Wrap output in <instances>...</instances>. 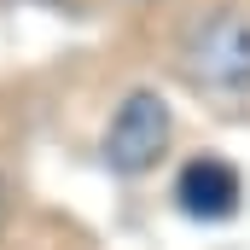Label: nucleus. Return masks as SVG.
<instances>
[{"label":"nucleus","mask_w":250,"mask_h":250,"mask_svg":"<svg viewBox=\"0 0 250 250\" xmlns=\"http://www.w3.org/2000/svg\"><path fill=\"white\" fill-rule=\"evenodd\" d=\"M175 70L192 93L245 99L250 93V6L245 0L204 6L175 41Z\"/></svg>","instance_id":"nucleus-1"},{"label":"nucleus","mask_w":250,"mask_h":250,"mask_svg":"<svg viewBox=\"0 0 250 250\" xmlns=\"http://www.w3.org/2000/svg\"><path fill=\"white\" fill-rule=\"evenodd\" d=\"M169 134H175V117H169L163 93L134 87L123 105L111 111V123H105L99 157H105V169H111V175H123V181L151 175V169L163 163V151H169Z\"/></svg>","instance_id":"nucleus-2"},{"label":"nucleus","mask_w":250,"mask_h":250,"mask_svg":"<svg viewBox=\"0 0 250 250\" xmlns=\"http://www.w3.org/2000/svg\"><path fill=\"white\" fill-rule=\"evenodd\" d=\"M239 198H245L239 169L227 157H215V151L181 163V175H175V204L192 221H227V215H239Z\"/></svg>","instance_id":"nucleus-3"},{"label":"nucleus","mask_w":250,"mask_h":250,"mask_svg":"<svg viewBox=\"0 0 250 250\" xmlns=\"http://www.w3.org/2000/svg\"><path fill=\"white\" fill-rule=\"evenodd\" d=\"M0 221H6V181H0Z\"/></svg>","instance_id":"nucleus-4"}]
</instances>
